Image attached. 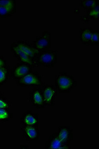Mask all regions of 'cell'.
<instances>
[{
  "label": "cell",
  "instance_id": "3",
  "mask_svg": "<svg viewBox=\"0 0 99 149\" xmlns=\"http://www.w3.org/2000/svg\"><path fill=\"white\" fill-rule=\"evenodd\" d=\"M43 84V76L36 71L31 72L19 79L16 82L17 86L24 88L40 87Z\"/></svg>",
  "mask_w": 99,
  "mask_h": 149
},
{
  "label": "cell",
  "instance_id": "11",
  "mask_svg": "<svg viewBox=\"0 0 99 149\" xmlns=\"http://www.w3.org/2000/svg\"><path fill=\"white\" fill-rule=\"evenodd\" d=\"M15 45L33 59L36 60L39 52L33 46V44L27 40H19L14 42Z\"/></svg>",
  "mask_w": 99,
  "mask_h": 149
},
{
  "label": "cell",
  "instance_id": "23",
  "mask_svg": "<svg viewBox=\"0 0 99 149\" xmlns=\"http://www.w3.org/2000/svg\"><path fill=\"white\" fill-rule=\"evenodd\" d=\"M60 149H71L72 148L70 146V144H63Z\"/></svg>",
  "mask_w": 99,
  "mask_h": 149
},
{
  "label": "cell",
  "instance_id": "17",
  "mask_svg": "<svg viewBox=\"0 0 99 149\" xmlns=\"http://www.w3.org/2000/svg\"><path fill=\"white\" fill-rule=\"evenodd\" d=\"M99 3L97 4L93 8L86 11V14L85 15L89 20H99Z\"/></svg>",
  "mask_w": 99,
  "mask_h": 149
},
{
  "label": "cell",
  "instance_id": "5",
  "mask_svg": "<svg viewBox=\"0 0 99 149\" xmlns=\"http://www.w3.org/2000/svg\"><path fill=\"white\" fill-rule=\"evenodd\" d=\"M43 97L46 106L53 107L58 93L54 85L43 84L41 86Z\"/></svg>",
  "mask_w": 99,
  "mask_h": 149
},
{
  "label": "cell",
  "instance_id": "18",
  "mask_svg": "<svg viewBox=\"0 0 99 149\" xmlns=\"http://www.w3.org/2000/svg\"><path fill=\"white\" fill-rule=\"evenodd\" d=\"M13 117V114L9 109H0V122L10 120Z\"/></svg>",
  "mask_w": 99,
  "mask_h": 149
},
{
  "label": "cell",
  "instance_id": "6",
  "mask_svg": "<svg viewBox=\"0 0 99 149\" xmlns=\"http://www.w3.org/2000/svg\"><path fill=\"white\" fill-rule=\"evenodd\" d=\"M10 50L13 53L14 57L20 62L29 65V66H31L33 68L39 67L36 60L33 59V58L30 57L29 56L26 54L25 53L22 51L14 42H13L11 44Z\"/></svg>",
  "mask_w": 99,
  "mask_h": 149
},
{
  "label": "cell",
  "instance_id": "10",
  "mask_svg": "<svg viewBox=\"0 0 99 149\" xmlns=\"http://www.w3.org/2000/svg\"><path fill=\"white\" fill-rule=\"evenodd\" d=\"M22 136L29 142L36 141L40 139L39 127L38 126L22 125L21 127Z\"/></svg>",
  "mask_w": 99,
  "mask_h": 149
},
{
  "label": "cell",
  "instance_id": "15",
  "mask_svg": "<svg viewBox=\"0 0 99 149\" xmlns=\"http://www.w3.org/2000/svg\"><path fill=\"white\" fill-rule=\"evenodd\" d=\"M63 143L58 137L56 132L51 134L45 144L46 149H60Z\"/></svg>",
  "mask_w": 99,
  "mask_h": 149
},
{
  "label": "cell",
  "instance_id": "1",
  "mask_svg": "<svg viewBox=\"0 0 99 149\" xmlns=\"http://www.w3.org/2000/svg\"><path fill=\"white\" fill-rule=\"evenodd\" d=\"M77 81L73 76L66 71H61L55 76L54 86L58 93H69L77 86Z\"/></svg>",
  "mask_w": 99,
  "mask_h": 149
},
{
  "label": "cell",
  "instance_id": "24",
  "mask_svg": "<svg viewBox=\"0 0 99 149\" xmlns=\"http://www.w3.org/2000/svg\"><path fill=\"white\" fill-rule=\"evenodd\" d=\"M20 148L21 149H29V146L26 144H22L20 145Z\"/></svg>",
  "mask_w": 99,
  "mask_h": 149
},
{
  "label": "cell",
  "instance_id": "9",
  "mask_svg": "<svg viewBox=\"0 0 99 149\" xmlns=\"http://www.w3.org/2000/svg\"><path fill=\"white\" fill-rule=\"evenodd\" d=\"M33 68L29 65L19 62L10 70V77L13 80L17 81L26 74L33 71Z\"/></svg>",
  "mask_w": 99,
  "mask_h": 149
},
{
  "label": "cell",
  "instance_id": "22",
  "mask_svg": "<svg viewBox=\"0 0 99 149\" xmlns=\"http://www.w3.org/2000/svg\"><path fill=\"white\" fill-rule=\"evenodd\" d=\"M7 60L5 59L3 56L0 54V67L6 66Z\"/></svg>",
  "mask_w": 99,
  "mask_h": 149
},
{
  "label": "cell",
  "instance_id": "7",
  "mask_svg": "<svg viewBox=\"0 0 99 149\" xmlns=\"http://www.w3.org/2000/svg\"><path fill=\"white\" fill-rule=\"evenodd\" d=\"M28 100L36 109H43L47 107L43 97L41 86L33 88L29 94Z\"/></svg>",
  "mask_w": 99,
  "mask_h": 149
},
{
  "label": "cell",
  "instance_id": "13",
  "mask_svg": "<svg viewBox=\"0 0 99 149\" xmlns=\"http://www.w3.org/2000/svg\"><path fill=\"white\" fill-rule=\"evenodd\" d=\"M56 132L63 144H70L73 139V130L70 126H59Z\"/></svg>",
  "mask_w": 99,
  "mask_h": 149
},
{
  "label": "cell",
  "instance_id": "20",
  "mask_svg": "<svg viewBox=\"0 0 99 149\" xmlns=\"http://www.w3.org/2000/svg\"><path fill=\"white\" fill-rule=\"evenodd\" d=\"M99 45V31L94 30L91 40L90 46L98 47Z\"/></svg>",
  "mask_w": 99,
  "mask_h": 149
},
{
  "label": "cell",
  "instance_id": "4",
  "mask_svg": "<svg viewBox=\"0 0 99 149\" xmlns=\"http://www.w3.org/2000/svg\"><path fill=\"white\" fill-rule=\"evenodd\" d=\"M51 38V32L49 31H44L41 35L36 36L31 43L34 48L39 52L50 49Z\"/></svg>",
  "mask_w": 99,
  "mask_h": 149
},
{
  "label": "cell",
  "instance_id": "14",
  "mask_svg": "<svg viewBox=\"0 0 99 149\" xmlns=\"http://www.w3.org/2000/svg\"><path fill=\"white\" fill-rule=\"evenodd\" d=\"M93 29L90 26L81 27L80 29V41L85 46H90L91 40L92 36Z\"/></svg>",
  "mask_w": 99,
  "mask_h": 149
},
{
  "label": "cell",
  "instance_id": "19",
  "mask_svg": "<svg viewBox=\"0 0 99 149\" xmlns=\"http://www.w3.org/2000/svg\"><path fill=\"white\" fill-rule=\"evenodd\" d=\"M99 3V0H81L80 6L85 10H89Z\"/></svg>",
  "mask_w": 99,
  "mask_h": 149
},
{
  "label": "cell",
  "instance_id": "12",
  "mask_svg": "<svg viewBox=\"0 0 99 149\" xmlns=\"http://www.w3.org/2000/svg\"><path fill=\"white\" fill-rule=\"evenodd\" d=\"M39 114L29 110L24 112L20 117V123L24 126L39 125Z\"/></svg>",
  "mask_w": 99,
  "mask_h": 149
},
{
  "label": "cell",
  "instance_id": "16",
  "mask_svg": "<svg viewBox=\"0 0 99 149\" xmlns=\"http://www.w3.org/2000/svg\"><path fill=\"white\" fill-rule=\"evenodd\" d=\"M10 76V69L7 65L0 67V86L4 85L9 80Z\"/></svg>",
  "mask_w": 99,
  "mask_h": 149
},
{
  "label": "cell",
  "instance_id": "2",
  "mask_svg": "<svg viewBox=\"0 0 99 149\" xmlns=\"http://www.w3.org/2000/svg\"><path fill=\"white\" fill-rule=\"evenodd\" d=\"M58 60V53L56 50L48 49L39 52L36 59L38 67L52 68L56 65Z\"/></svg>",
  "mask_w": 99,
  "mask_h": 149
},
{
  "label": "cell",
  "instance_id": "21",
  "mask_svg": "<svg viewBox=\"0 0 99 149\" xmlns=\"http://www.w3.org/2000/svg\"><path fill=\"white\" fill-rule=\"evenodd\" d=\"M10 101L0 93V109H10Z\"/></svg>",
  "mask_w": 99,
  "mask_h": 149
},
{
  "label": "cell",
  "instance_id": "8",
  "mask_svg": "<svg viewBox=\"0 0 99 149\" xmlns=\"http://www.w3.org/2000/svg\"><path fill=\"white\" fill-rule=\"evenodd\" d=\"M17 2L15 0H0V17H10L16 13Z\"/></svg>",
  "mask_w": 99,
  "mask_h": 149
}]
</instances>
